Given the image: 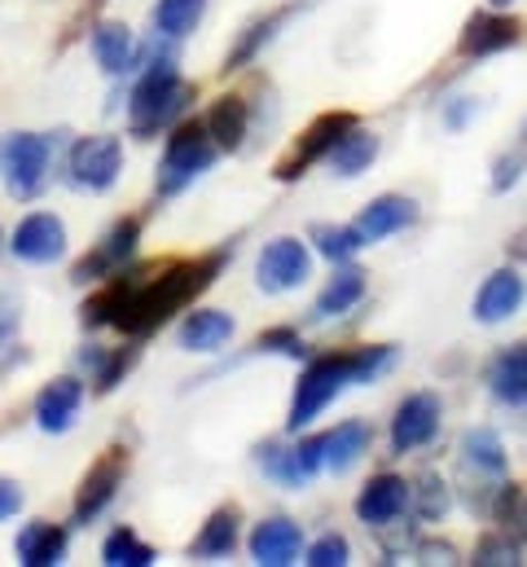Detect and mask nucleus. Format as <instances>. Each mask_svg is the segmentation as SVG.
Listing matches in <instances>:
<instances>
[{
	"mask_svg": "<svg viewBox=\"0 0 527 567\" xmlns=\"http://www.w3.org/2000/svg\"><path fill=\"white\" fill-rule=\"evenodd\" d=\"M136 243H141V216H124V220H115V225L102 234V243H97L84 260H75L71 282H80V286L106 282L111 274H120V269L128 265L132 251H136Z\"/></svg>",
	"mask_w": 527,
	"mask_h": 567,
	"instance_id": "13",
	"label": "nucleus"
},
{
	"mask_svg": "<svg viewBox=\"0 0 527 567\" xmlns=\"http://www.w3.org/2000/svg\"><path fill=\"white\" fill-rule=\"evenodd\" d=\"M395 365V343H365V348H343V352H321L303 365L290 410H286V431L299 435L312 419H321L348 388L374 383Z\"/></svg>",
	"mask_w": 527,
	"mask_h": 567,
	"instance_id": "2",
	"label": "nucleus"
},
{
	"mask_svg": "<svg viewBox=\"0 0 527 567\" xmlns=\"http://www.w3.org/2000/svg\"><path fill=\"white\" fill-rule=\"evenodd\" d=\"M352 511H356V519H361L365 528H374V533L392 528L395 519L409 511V480H404V475H395V471H379V475H370V480H365V488L356 493Z\"/></svg>",
	"mask_w": 527,
	"mask_h": 567,
	"instance_id": "14",
	"label": "nucleus"
},
{
	"mask_svg": "<svg viewBox=\"0 0 527 567\" xmlns=\"http://www.w3.org/2000/svg\"><path fill=\"white\" fill-rule=\"evenodd\" d=\"M256 462L264 466V475L277 480L281 488H303L326 471V431L308 435L299 444H286V449L281 444H260Z\"/></svg>",
	"mask_w": 527,
	"mask_h": 567,
	"instance_id": "11",
	"label": "nucleus"
},
{
	"mask_svg": "<svg viewBox=\"0 0 527 567\" xmlns=\"http://www.w3.org/2000/svg\"><path fill=\"white\" fill-rule=\"evenodd\" d=\"M413 555H417V564H462L453 542H417Z\"/></svg>",
	"mask_w": 527,
	"mask_h": 567,
	"instance_id": "42",
	"label": "nucleus"
},
{
	"mask_svg": "<svg viewBox=\"0 0 527 567\" xmlns=\"http://www.w3.org/2000/svg\"><path fill=\"white\" fill-rule=\"evenodd\" d=\"M251 352H272V357H286V361H303L308 357V343H303V334L294 330V326H272V330H260L256 339H251Z\"/></svg>",
	"mask_w": 527,
	"mask_h": 567,
	"instance_id": "39",
	"label": "nucleus"
},
{
	"mask_svg": "<svg viewBox=\"0 0 527 567\" xmlns=\"http://www.w3.org/2000/svg\"><path fill=\"white\" fill-rule=\"evenodd\" d=\"M506 260H510V265H527V225H519V229L506 238Z\"/></svg>",
	"mask_w": 527,
	"mask_h": 567,
	"instance_id": "45",
	"label": "nucleus"
},
{
	"mask_svg": "<svg viewBox=\"0 0 527 567\" xmlns=\"http://www.w3.org/2000/svg\"><path fill=\"white\" fill-rule=\"evenodd\" d=\"M18 321H22V308L13 303V295H9V290H0V352L13 343V334H18Z\"/></svg>",
	"mask_w": 527,
	"mask_h": 567,
	"instance_id": "43",
	"label": "nucleus"
},
{
	"mask_svg": "<svg viewBox=\"0 0 527 567\" xmlns=\"http://www.w3.org/2000/svg\"><path fill=\"white\" fill-rule=\"evenodd\" d=\"M312 4H317V0H286V4H277L272 13L256 18V22H251V27L238 35V44L229 49V58H225V75H229V71L251 66L264 49H268V44L281 35V27H286V22H294V18H299L303 9H312Z\"/></svg>",
	"mask_w": 527,
	"mask_h": 567,
	"instance_id": "17",
	"label": "nucleus"
},
{
	"mask_svg": "<svg viewBox=\"0 0 527 567\" xmlns=\"http://www.w3.org/2000/svg\"><path fill=\"white\" fill-rule=\"evenodd\" d=\"M524 542H515L510 533H484L479 542H475V550H471V564L475 567H519L524 564Z\"/></svg>",
	"mask_w": 527,
	"mask_h": 567,
	"instance_id": "38",
	"label": "nucleus"
},
{
	"mask_svg": "<svg viewBox=\"0 0 527 567\" xmlns=\"http://www.w3.org/2000/svg\"><path fill=\"white\" fill-rule=\"evenodd\" d=\"M524 172H527V115H524V124H519V133L510 137V145L493 158L488 189H493V194H510V189L524 181Z\"/></svg>",
	"mask_w": 527,
	"mask_h": 567,
	"instance_id": "36",
	"label": "nucleus"
},
{
	"mask_svg": "<svg viewBox=\"0 0 527 567\" xmlns=\"http://www.w3.org/2000/svg\"><path fill=\"white\" fill-rule=\"evenodd\" d=\"M172 44V40H167ZM158 49V35H154V53L145 58V66H141V75H136V84H132L128 93V128L132 137H141V142H149L154 133H163V128H172V124H180V115H185V106L194 102V84H185L180 80V71H176V49Z\"/></svg>",
	"mask_w": 527,
	"mask_h": 567,
	"instance_id": "3",
	"label": "nucleus"
},
{
	"mask_svg": "<svg viewBox=\"0 0 527 567\" xmlns=\"http://www.w3.org/2000/svg\"><path fill=\"white\" fill-rule=\"evenodd\" d=\"M409 511L422 519V524H440L448 511H453V484L440 475V471H422L409 480Z\"/></svg>",
	"mask_w": 527,
	"mask_h": 567,
	"instance_id": "31",
	"label": "nucleus"
},
{
	"mask_svg": "<svg viewBox=\"0 0 527 567\" xmlns=\"http://www.w3.org/2000/svg\"><path fill=\"white\" fill-rule=\"evenodd\" d=\"M527 40V22L515 9H475L462 31H457V44L453 53L462 62H484V58H497V53H510Z\"/></svg>",
	"mask_w": 527,
	"mask_h": 567,
	"instance_id": "6",
	"label": "nucleus"
},
{
	"mask_svg": "<svg viewBox=\"0 0 527 567\" xmlns=\"http://www.w3.org/2000/svg\"><path fill=\"white\" fill-rule=\"evenodd\" d=\"M13 256L27 265H53L66 251V225L53 212H35L13 229Z\"/></svg>",
	"mask_w": 527,
	"mask_h": 567,
	"instance_id": "19",
	"label": "nucleus"
},
{
	"mask_svg": "<svg viewBox=\"0 0 527 567\" xmlns=\"http://www.w3.org/2000/svg\"><path fill=\"white\" fill-rule=\"evenodd\" d=\"M361 120L352 115V111H326V115H317L303 133H299V142H290V150L272 163V181H281V185H294L299 176H308V167L312 163H326V154L339 145V137L348 133V128H356Z\"/></svg>",
	"mask_w": 527,
	"mask_h": 567,
	"instance_id": "7",
	"label": "nucleus"
},
{
	"mask_svg": "<svg viewBox=\"0 0 527 567\" xmlns=\"http://www.w3.org/2000/svg\"><path fill=\"white\" fill-rule=\"evenodd\" d=\"M475 115H479V97H448L444 102V128L448 133H462Z\"/></svg>",
	"mask_w": 527,
	"mask_h": 567,
	"instance_id": "41",
	"label": "nucleus"
},
{
	"mask_svg": "<svg viewBox=\"0 0 527 567\" xmlns=\"http://www.w3.org/2000/svg\"><path fill=\"white\" fill-rule=\"evenodd\" d=\"M493 9H515V0H488Z\"/></svg>",
	"mask_w": 527,
	"mask_h": 567,
	"instance_id": "47",
	"label": "nucleus"
},
{
	"mask_svg": "<svg viewBox=\"0 0 527 567\" xmlns=\"http://www.w3.org/2000/svg\"><path fill=\"white\" fill-rule=\"evenodd\" d=\"M308 278H312V251H308V243H299L290 234L264 243L260 260H256V286H260L264 295L299 290Z\"/></svg>",
	"mask_w": 527,
	"mask_h": 567,
	"instance_id": "12",
	"label": "nucleus"
},
{
	"mask_svg": "<svg viewBox=\"0 0 527 567\" xmlns=\"http://www.w3.org/2000/svg\"><path fill=\"white\" fill-rule=\"evenodd\" d=\"M136 343H141V339H132L128 348H111V352H102V348H84V352H80V365H89V370H93V388H97V396L115 392V388H120V379L136 365V357H141V348H136Z\"/></svg>",
	"mask_w": 527,
	"mask_h": 567,
	"instance_id": "32",
	"label": "nucleus"
},
{
	"mask_svg": "<svg viewBox=\"0 0 527 567\" xmlns=\"http://www.w3.org/2000/svg\"><path fill=\"white\" fill-rule=\"evenodd\" d=\"M158 559L149 542H141L132 528H115L106 542H102V564L106 567H149Z\"/></svg>",
	"mask_w": 527,
	"mask_h": 567,
	"instance_id": "37",
	"label": "nucleus"
},
{
	"mask_svg": "<svg viewBox=\"0 0 527 567\" xmlns=\"http://www.w3.org/2000/svg\"><path fill=\"white\" fill-rule=\"evenodd\" d=\"M247 550H251V559H256L260 567L294 564L299 550H303V528H299L294 519H286V515L260 519L256 533H251V542H247Z\"/></svg>",
	"mask_w": 527,
	"mask_h": 567,
	"instance_id": "22",
	"label": "nucleus"
},
{
	"mask_svg": "<svg viewBox=\"0 0 527 567\" xmlns=\"http://www.w3.org/2000/svg\"><path fill=\"white\" fill-rule=\"evenodd\" d=\"M348 559H352V546H348L343 533H326V537H317V542L308 546V555H303V564H312V567H343Z\"/></svg>",
	"mask_w": 527,
	"mask_h": 567,
	"instance_id": "40",
	"label": "nucleus"
},
{
	"mask_svg": "<svg viewBox=\"0 0 527 567\" xmlns=\"http://www.w3.org/2000/svg\"><path fill=\"white\" fill-rule=\"evenodd\" d=\"M527 299V282L519 278V269L515 265H502V269H493L479 290H475V303H471V317L479 321V326H506L519 308H524Z\"/></svg>",
	"mask_w": 527,
	"mask_h": 567,
	"instance_id": "15",
	"label": "nucleus"
},
{
	"mask_svg": "<svg viewBox=\"0 0 527 567\" xmlns=\"http://www.w3.org/2000/svg\"><path fill=\"white\" fill-rule=\"evenodd\" d=\"M457 457H462V471L488 475V480H502L506 466H510L506 440H502L493 426H466L462 440H457Z\"/></svg>",
	"mask_w": 527,
	"mask_h": 567,
	"instance_id": "23",
	"label": "nucleus"
},
{
	"mask_svg": "<svg viewBox=\"0 0 527 567\" xmlns=\"http://www.w3.org/2000/svg\"><path fill=\"white\" fill-rule=\"evenodd\" d=\"M229 339H234V317L220 308H194L176 330V343L185 352H220Z\"/></svg>",
	"mask_w": 527,
	"mask_h": 567,
	"instance_id": "25",
	"label": "nucleus"
},
{
	"mask_svg": "<svg viewBox=\"0 0 527 567\" xmlns=\"http://www.w3.org/2000/svg\"><path fill=\"white\" fill-rule=\"evenodd\" d=\"M417 203L409 198V194H379V198H370L365 207H361V216L352 220L356 229H361V238H365V247L370 243H383V238H392V234H404V229H413L417 225Z\"/></svg>",
	"mask_w": 527,
	"mask_h": 567,
	"instance_id": "20",
	"label": "nucleus"
},
{
	"mask_svg": "<svg viewBox=\"0 0 527 567\" xmlns=\"http://www.w3.org/2000/svg\"><path fill=\"white\" fill-rule=\"evenodd\" d=\"M124 172V145L120 137H80L66 154V181L75 189H89V194H106Z\"/></svg>",
	"mask_w": 527,
	"mask_h": 567,
	"instance_id": "9",
	"label": "nucleus"
},
{
	"mask_svg": "<svg viewBox=\"0 0 527 567\" xmlns=\"http://www.w3.org/2000/svg\"><path fill=\"white\" fill-rule=\"evenodd\" d=\"M374 444V426L361 423V419H348V423L330 426L326 431V471L334 475H348Z\"/></svg>",
	"mask_w": 527,
	"mask_h": 567,
	"instance_id": "28",
	"label": "nucleus"
},
{
	"mask_svg": "<svg viewBox=\"0 0 527 567\" xmlns=\"http://www.w3.org/2000/svg\"><path fill=\"white\" fill-rule=\"evenodd\" d=\"M207 13V0H158L149 9V22H154V35L158 40H185Z\"/></svg>",
	"mask_w": 527,
	"mask_h": 567,
	"instance_id": "33",
	"label": "nucleus"
},
{
	"mask_svg": "<svg viewBox=\"0 0 527 567\" xmlns=\"http://www.w3.org/2000/svg\"><path fill=\"white\" fill-rule=\"evenodd\" d=\"M251 124H256V111H251V102H247V93H229V97H220L216 106H211V115H207V128H211V137L220 150H242L247 137H251Z\"/></svg>",
	"mask_w": 527,
	"mask_h": 567,
	"instance_id": "27",
	"label": "nucleus"
},
{
	"mask_svg": "<svg viewBox=\"0 0 527 567\" xmlns=\"http://www.w3.org/2000/svg\"><path fill=\"white\" fill-rule=\"evenodd\" d=\"M216 137L207 128V120H180L172 128V137L163 145L158 158V176H154V194L158 198H176L180 189H189L211 163H216Z\"/></svg>",
	"mask_w": 527,
	"mask_h": 567,
	"instance_id": "4",
	"label": "nucleus"
},
{
	"mask_svg": "<svg viewBox=\"0 0 527 567\" xmlns=\"http://www.w3.org/2000/svg\"><path fill=\"white\" fill-rule=\"evenodd\" d=\"M493 524H502V533H510L515 542L527 546V484H519V480H502L497 484Z\"/></svg>",
	"mask_w": 527,
	"mask_h": 567,
	"instance_id": "35",
	"label": "nucleus"
},
{
	"mask_svg": "<svg viewBox=\"0 0 527 567\" xmlns=\"http://www.w3.org/2000/svg\"><path fill=\"white\" fill-rule=\"evenodd\" d=\"M370 290V274L356 269V265H334V278L321 286V295L312 299L308 308V326H326V321H339L343 312H352Z\"/></svg>",
	"mask_w": 527,
	"mask_h": 567,
	"instance_id": "18",
	"label": "nucleus"
},
{
	"mask_svg": "<svg viewBox=\"0 0 527 567\" xmlns=\"http://www.w3.org/2000/svg\"><path fill=\"white\" fill-rule=\"evenodd\" d=\"M102 4H106V0H84L80 13H75V22H71V31H66V40H75V35L84 31V22H93V18L102 13Z\"/></svg>",
	"mask_w": 527,
	"mask_h": 567,
	"instance_id": "46",
	"label": "nucleus"
},
{
	"mask_svg": "<svg viewBox=\"0 0 527 567\" xmlns=\"http://www.w3.org/2000/svg\"><path fill=\"white\" fill-rule=\"evenodd\" d=\"M124 475H128V449H124V444L102 449L97 462L84 471V480H80V488H75L71 524H93V519L115 502V493L124 488Z\"/></svg>",
	"mask_w": 527,
	"mask_h": 567,
	"instance_id": "8",
	"label": "nucleus"
},
{
	"mask_svg": "<svg viewBox=\"0 0 527 567\" xmlns=\"http://www.w3.org/2000/svg\"><path fill=\"white\" fill-rule=\"evenodd\" d=\"M379 150H383V137H379L374 128L356 124V128H348V133L339 137V145H334V150L326 154V167H330V176L356 181L361 172H370V167H374Z\"/></svg>",
	"mask_w": 527,
	"mask_h": 567,
	"instance_id": "24",
	"label": "nucleus"
},
{
	"mask_svg": "<svg viewBox=\"0 0 527 567\" xmlns=\"http://www.w3.org/2000/svg\"><path fill=\"white\" fill-rule=\"evenodd\" d=\"M35 426L40 431H49V435H62V431H71L75 419H80V410H84V383L80 379H71V374H62V379H53V383H44L40 392H35Z\"/></svg>",
	"mask_w": 527,
	"mask_h": 567,
	"instance_id": "21",
	"label": "nucleus"
},
{
	"mask_svg": "<svg viewBox=\"0 0 527 567\" xmlns=\"http://www.w3.org/2000/svg\"><path fill=\"white\" fill-rule=\"evenodd\" d=\"M0 243H4V238H0Z\"/></svg>",
	"mask_w": 527,
	"mask_h": 567,
	"instance_id": "48",
	"label": "nucleus"
},
{
	"mask_svg": "<svg viewBox=\"0 0 527 567\" xmlns=\"http://www.w3.org/2000/svg\"><path fill=\"white\" fill-rule=\"evenodd\" d=\"M13 555L22 567H58L66 555V528L62 524H49V519H31L18 542H13Z\"/></svg>",
	"mask_w": 527,
	"mask_h": 567,
	"instance_id": "26",
	"label": "nucleus"
},
{
	"mask_svg": "<svg viewBox=\"0 0 527 567\" xmlns=\"http://www.w3.org/2000/svg\"><path fill=\"white\" fill-rule=\"evenodd\" d=\"M308 243L330 265H352V256L365 247V238H361L356 225H312L308 229Z\"/></svg>",
	"mask_w": 527,
	"mask_h": 567,
	"instance_id": "34",
	"label": "nucleus"
},
{
	"mask_svg": "<svg viewBox=\"0 0 527 567\" xmlns=\"http://www.w3.org/2000/svg\"><path fill=\"white\" fill-rule=\"evenodd\" d=\"M93 58H97V66H102L111 80L136 71V40H132V27H124V22H97V27H93Z\"/></svg>",
	"mask_w": 527,
	"mask_h": 567,
	"instance_id": "29",
	"label": "nucleus"
},
{
	"mask_svg": "<svg viewBox=\"0 0 527 567\" xmlns=\"http://www.w3.org/2000/svg\"><path fill=\"white\" fill-rule=\"evenodd\" d=\"M238 243H220L216 251L198 260H154L141 269H120L80 303V321L89 330L115 326L128 339H145L158 326H167L176 312H185L203 290H211L225 265L234 260Z\"/></svg>",
	"mask_w": 527,
	"mask_h": 567,
	"instance_id": "1",
	"label": "nucleus"
},
{
	"mask_svg": "<svg viewBox=\"0 0 527 567\" xmlns=\"http://www.w3.org/2000/svg\"><path fill=\"white\" fill-rule=\"evenodd\" d=\"M18 511H22V488H18V480L0 475V524H4V519H13Z\"/></svg>",
	"mask_w": 527,
	"mask_h": 567,
	"instance_id": "44",
	"label": "nucleus"
},
{
	"mask_svg": "<svg viewBox=\"0 0 527 567\" xmlns=\"http://www.w3.org/2000/svg\"><path fill=\"white\" fill-rule=\"evenodd\" d=\"M484 388L497 405L527 410V343H506L484 365Z\"/></svg>",
	"mask_w": 527,
	"mask_h": 567,
	"instance_id": "16",
	"label": "nucleus"
},
{
	"mask_svg": "<svg viewBox=\"0 0 527 567\" xmlns=\"http://www.w3.org/2000/svg\"><path fill=\"white\" fill-rule=\"evenodd\" d=\"M238 524H242L238 506L211 511L207 524H203V533L189 542V559H229L234 546H238Z\"/></svg>",
	"mask_w": 527,
	"mask_h": 567,
	"instance_id": "30",
	"label": "nucleus"
},
{
	"mask_svg": "<svg viewBox=\"0 0 527 567\" xmlns=\"http://www.w3.org/2000/svg\"><path fill=\"white\" fill-rule=\"evenodd\" d=\"M62 145V133H9L0 142V181L13 198H35L44 185H49V167H53V154Z\"/></svg>",
	"mask_w": 527,
	"mask_h": 567,
	"instance_id": "5",
	"label": "nucleus"
},
{
	"mask_svg": "<svg viewBox=\"0 0 527 567\" xmlns=\"http://www.w3.org/2000/svg\"><path fill=\"white\" fill-rule=\"evenodd\" d=\"M444 426V401L440 392H409L392 414V426H388V444H392V457H404V453H417L426 449Z\"/></svg>",
	"mask_w": 527,
	"mask_h": 567,
	"instance_id": "10",
	"label": "nucleus"
}]
</instances>
